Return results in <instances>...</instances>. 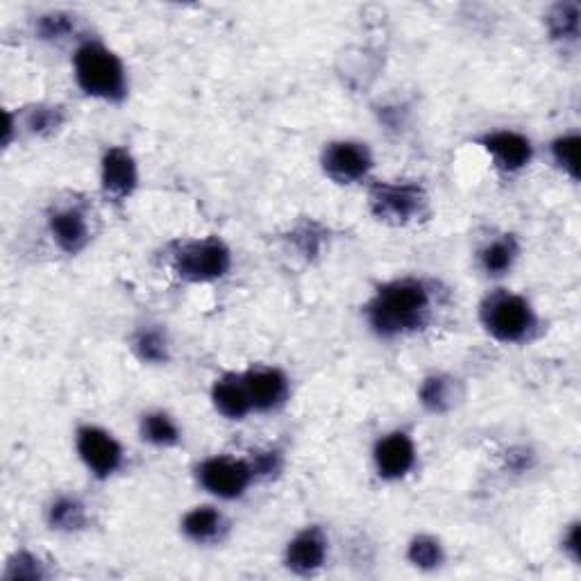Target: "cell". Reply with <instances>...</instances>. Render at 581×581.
<instances>
[{
    "instance_id": "obj_17",
    "label": "cell",
    "mask_w": 581,
    "mask_h": 581,
    "mask_svg": "<svg viewBox=\"0 0 581 581\" xmlns=\"http://www.w3.org/2000/svg\"><path fill=\"white\" fill-rule=\"evenodd\" d=\"M461 397H463L461 382L443 373H434L425 377L418 388V403L423 405L425 412L436 416L452 412L461 403Z\"/></svg>"
},
{
    "instance_id": "obj_3",
    "label": "cell",
    "mask_w": 581,
    "mask_h": 581,
    "mask_svg": "<svg viewBox=\"0 0 581 581\" xmlns=\"http://www.w3.org/2000/svg\"><path fill=\"white\" fill-rule=\"evenodd\" d=\"M480 320L486 335L504 346L527 343L538 330V316L531 303L506 288H495L482 300Z\"/></svg>"
},
{
    "instance_id": "obj_9",
    "label": "cell",
    "mask_w": 581,
    "mask_h": 581,
    "mask_svg": "<svg viewBox=\"0 0 581 581\" xmlns=\"http://www.w3.org/2000/svg\"><path fill=\"white\" fill-rule=\"evenodd\" d=\"M139 189V164L125 145H109L100 160V191L109 202H125Z\"/></svg>"
},
{
    "instance_id": "obj_1",
    "label": "cell",
    "mask_w": 581,
    "mask_h": 581,
    "mask_svg": "<svg viewBox=\"0 0 581 581\" xmlns=\"http://www.w3.org/2000/svg\"><path fill=\"white\" fill-rule=\"evenodd\" d=\"M436 307L434 286L423 277H397L375 288L363 307L371 332L393 341L416 335L431 322Z\"/></svg>"
},
{
    "instance_id": "obj_6",
    "label": "cell",
    "mask_w": 581,
    "mask_h": 581,
    "mask_svg": "<svg viewBox=\"0 0 581 581\" xmlns=\"http://www.w3.org/2000/svg\"><path fill=\"white\" fill-rule=\"evenodd\" d=\"M196 480L200 489L218 500H239L248 493L257 475H254L250 459L216 454L196 465Z\"/></svg>"
},
{
    "instance_id": "obj_25",
    "label": "cell",
    "mask_w": 581,
    "mask_h": 581,
    "mask_svg": "<svg viewBox=\"0 0 581 581\" xmlns=\"http://www.w3.org/2000/svg\"><path fill=\"white\" fill-rule=\"evenodd\" d=\"M579 145H581V136L579 132H566L559 134L552 143H550V157L555 162V166L568 175L572 182L579 179Z\"/></svg>"
},
{
    "instance_id": "obj_7",
    "label": "cell",
    "mask_w": 581,
    "mask_h": 581,
    "mask_svg": "<svg viewBox=\"0 0 581 581\" xmlns=\"http://www.w3.org/2000/svg\"><path fill=\"white\" fill-rule=\"evenodd\" d=\"M375 166L369 143L354 139L330 141L320 153V168L327 179L335 185H357V182L369 179Z\"/></svg>"
},
{
    "instance_id": "obj_14",
    "label": "cell",
    "mask_w": 581,
    "mask_h": 581,
    "mask_svg": "<svg viewBox=\"0 0 581 581\" xmlns=\"http://www.w3.org/2000/svg\"><path fill=\"white\" fill-rule=\"evenodd\" d=\"M48 234L64 254H80L91 241L89 216L78 205H64L48 213Z\"/></svg>"
},
{
    "instance_id": "obj_10",
    "label": "cell",
    "mask_w": 581,
    "mask_h": 581,
    "mask_svg": "<svg viewBox=\"0 0 581 581\" xmlns=\"http://www.w3.org/2000/svg\"><path fill=\"white\" fill-rule=\"evenodd\" d=\"M416 461H418L416 443L403 429L384 434L373 448V465L377 478L384 482L405 480L416 468Z\"/></svg>"
},
{
    "instance_id": "obj_21",
    "label": "cell",
    "mask_w": 581,
    "mask_h": 581,
    "mask_svg": "<svg viewBox=\"0 0 581 581\" xmlns=\"http://www.w3.org/2000/svg\"><path fill=\"white\" fill-rule=\"evenodd\" d=\"M130 348L139 361L151 366H162L171 359V341L160 325H143L132 335Z\"/></svg>"
},
{
    "instance_id": "obj_27",
    "label": "cell",
    "mask_w": 581,
    "mask_h": 581,
    "mask_svg": "<svg viewBox=\"0 0 581 581\" xmlns=\"http://www.w3.org/2000/svg\"><path fill=\"white\" fill-rule=\"evenodd\" d=\"M76 32V19L66 12H48L36 21V34L44 42H62Z\"/></svg>"
},
{
    "instance_id": "obj_20",
    "label": "cell",
    "mask_w": 581,
    "mask_h": 581,
    "mask_svg": "<svg viewBox=\"0 0 581 581\" xmlns=\"http://www.w3.org/2000/svg\"><path fill=\"white\" fill-rule=\"evenodd\" d=\"M139 434H141V441H145L153 448L160 450H171L175 446H179L182 441V431L179 425L175 423V418L162 409H153V412H145L139 420Z\"/></svg>"
},
{
    "instance_id": "obj_26",
    "label": "cell",
    "mask_w": 581,
    "mask_h": 581,
    "mask_svg": "<svg viewBox=\"0 0 581 581\" xmlns=\"http://www.w3.org/2000/svg\"><path fill=\"white\" fill-rule=\"evenodd\" d=\"M48 577L46 563L30 550L14 552L3 570L6 581H42Z\"/></svg>"
},
{
    "instance_id": "obj_5",
    "label": "cell",
    "mask_w": 581,
    "mask_h": 581,
    "mask_svg": "<svg viewBox=\"0 0 581 581\" xmlns=\"http://www.w3.org/2000/svg\"><path fill=\"white\" fill-rule=\"evenodd\" d=\"M369 209L386 226H412L429 216V196L418 182H375Z\"/></svg>"
},
{
    "instance_id": "obj_12",
    "label": "cell",
    "mask_w": 581,
    "mask_h": 581,
    "mask_svg": "<svg viewBox=\"0 0 581 581\" xmlns=\"http://www.w3.org/2000/svg\"><path fill=\"white\" fill-rule=\"evenodd\" d=\"M480 145L491 157L493 166L506 175L525 171L534 160V145L529 136L516 130H493L480 136Z\"/></svg>"
},
{
    "instance_id": "obj_23",
    "label": "cell",
    "mask_w": 581,
    "mask_h": 581,
    "mask_svg": "<svg viewBox=\"0 0 581 581\" xmlns=\"http://www.w3.org/2000/svg\"><path fill=\"white\" fill-rule=\"evenodd\" d=\"M407 561L423 572H434L446 563L443 542L431 534H416L407 545Z\"/></svg>"
},
{
    "instance_id": "obj_29",
    "label": "cell",
    "mask_w": 581,
    "mask_h": 581,
    "mask_svg": "<svg viewBox=\"0 0 581 581\" xmlns=\"http://www.w3.org/2000/svg\"><path fill=\"white\" fill-rule=\"evenodd\" d=\"M561 552L574 563L579 566L581 561V523L572 520L563 534H561Z\"/></svg>"
},
{
    "instance_id": "obj_24",
    "label": "cell",
    "mask_w": 581,
    "mask_h": 581,
    "mask_svg": "<svg viewBox=\"0 0 581 581\" xmlns=\"http://www.w3.org/2000/svg\"><path fill=\"white\" fill-rule=\"evenodd\" d=\"M64 107L59 105H32L28 107L19 123L34 136H51L64 125Z\"/></svg>"
},
{
    "instance_id": "obj_19",
    "label": "cell",
    "mask_w": 581,
    "mask_h": 581,
    "mask_svg": "<svg viewBox=\"0 0 581 581\" xmlns=\"http://www.w3.org/2000/svg\"><path fill=\"white\" fill-rule=\"evenodd\" d=\"M46 520L53 531L78 534L89 525L87 504L76 495H59L48 504Z\"/></svg>"
},
{
    "instance_id": "obj_18",
    "label": "cell",
    "mask_w": 581,
    "mask_h": 581,
    "mask_svg": "<svg viewBox=\"0 0 581 581\" xmlns=\"http://www.w3.org/2000/svg\"><path fill=\"white\" fill-rule=\"evenodd\" d=\"M518 257H520V243L514 234L495 237L486 241L478 252L480 268L489 277H504L506 273H512Z\"/></svg>"
},
{
    "instance_id": "obj_4",
    "label": "cell",
    "mask_w": 581,
    "mask_h": 581,
    "mask_svg": "<svg viewBox=\"0 0 581 581\" xmlns=\"http://www.w3.org/2000/svg\"><path fill=\"white\" fill-rule=\"evenodd\" d=\"M168 266L187 284H211L230 275L232 250L218 237L175 241L168 248Z\"/></svg>"
},
{
    "instance_id": "obj_28",
    "label": "cell",
    "mask_w": 581,
    "mask_h": 581,
    "mask_svg": "<svg viewBox=\"0 0 581 581\" xmlns=\"http://www.w3.org/2000/svg\"><path fill=\"white\" fill-rule=\"evenodd\" d=\"M250 463L254 468V475H257V480H266V478L277 475L284 465V459H282L279 450H262V452L252 454Z\"/></svg>"
},
{
    "instance_id": "obj_16",
    "label": "cell",
    "mask_w": 581,
    "mask_h": 581,
    "mask_svg": "<svg viewBox=\"0 0 581 581\" xmlns=\"http://www.w3.org/2000/svg\"><path fill=\"white\" fill-rule=\"evenodd\" d=\"M211 405L228 420H243L252 414V405L241 373H228L213 382Z\"/></svg>"
},
{
    "instance_id": "obj_11",
    "label": "cell",
    "mask_w": 581,
    "mask_h": 581,
    "mask_svg": "<svg viewBox=\"0 0 581 581\" xmlns=\"http://www.w3.org/2000/svg\"><path fill=\"white\" fill-rule=\"evenodd\" d=\"M327 557H330V538L318 525L300 529L284 548V566L296 577L318 574L325 568Z\"/></svg>"
},
{
    "instance_id": "obj_13",
    "label": "cell",
    "mask_w": 581,
    "mask_h": 581,
    "mask_svg": "<svg viewBox=\"0 0 581 581\" xmlns=\"http://www.w3.org/2000/svg\"><path fill=\"white\" fill-rule=\"evenodd\" d=\"M252 412L271 414L282 409L288 403L290 386L288 377L273 366H254L241 373Z\"/></svg>"
},
{
    "instance_id": "obj_8",
    "label": "cell",
    "mask_w": 581,
    "mask_h": 581,
    "mask_svg": "<svg viewBox=\"0 0 581 581\" xmlns=\"http://www.w3.org/2000/svg\"><path fill=\"white\" fill-rule=\"evenodd\" d=\"M76 450L85 468L96 480H109L123 468L125 452L112 431L98 425H80L76 431Z\"/></svg>"
},
{
    "instance_id": "obj_15",
    "label": "cell",
    "mask_w": 581,
    "mask_h": 581,
    "mask_svg": "<svg viewBox=\"0 0 581 581\" xmlns=\"http://www.w3.org/2000/svg\"><path fill=\"white\" fill-rule=\"evenodd\" d=\"M179 529L187 540L196 545H216L226 538L230 523L216 506L202 504V506H194L191 512L185 514V518L179 523Z\"/></svg>"
},
{
    "instance_id": "obj_22",
    "label": "cell",
    "mask_w": 581,
    "mask_h": 581,
    "mask_svg": "<svg viewBox=\"0 0 581 581\" xmlns=\"http://www.w3.org/2000/svg\"><path fill=\"white\" fill-rule=\"evenodd\" d=\"M545 23H548V32L555 42L577 44L581 32V8L579 3H574V0L557 3L550 8Z\"/></svg>"
},
{
    "instance_id": "obj_2",
    "label": "cell",
    "mask_w": 581,
    "mask_h": 581,
    "mask_svg": "<svg viewBox=\"0 0 581 581\" xmlns=\"http://www.w3.org/2000/svg\"><path fill=\"white\" fill-rule=\"evenodd\" d=\"M73 76L89 98L112 105L128 98V70L123 59L98 40L78 46L73 55Z\"/></svg>"
}]
</instances>
